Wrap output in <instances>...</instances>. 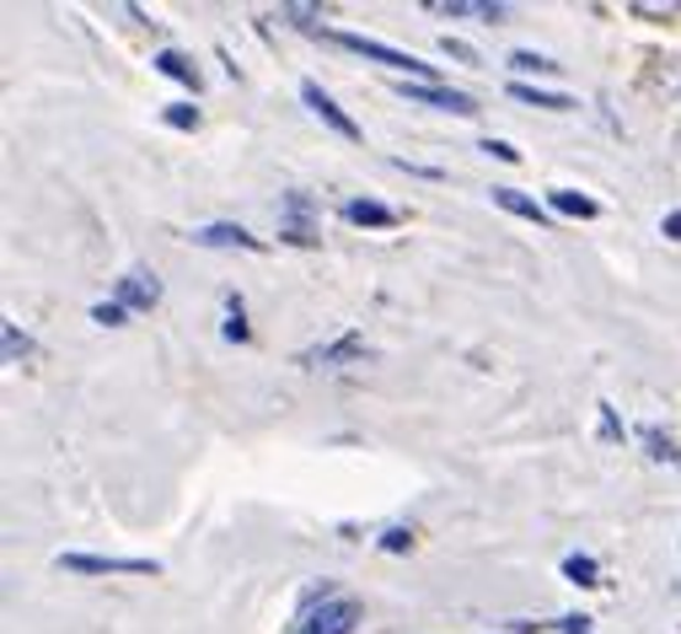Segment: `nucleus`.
<instances>
[{
  "mask_svg": "<svg viewBox=\"0 0 681 634\" xmlns=\"http://www.w3.org/2000/svg\"><path fill=\"white\" fill-rule=\"evenodd\" d=\"M360 624V602L355 597H338V592H322L301 608V624L295 634H355Z\"/></svg>",
  "mask_w": 681,
  "mask_h": 634,
  "instance_id": "nucleus-1",
  "label": "nucleus"
},
{
  "mask_svg": "<svg viewBox=\"0 0 681 634\" xmlns=\"http://www.w3.org/2000/svg\"><path fill=\"white\" fill-rule=\"evenodd\" d=\"M333 43H344L349 54H365V60H376V65H387V71H398V76H413V82L435 86V65H424V60H413V54H402V49H392V43L360 39V33H333Z\"/></svg>",
  "mask_w": 681,
  "mask_h": 634,
  "instance_id": "nucleus-2",
  "label": "nucleus"
},
{
  "mask_svg": "<svg viewBox=\"0 0 681 634\" xmlns=\"http://www.w3.org/2000/svg\"><path fill=\"white\" fill-rule=\"evenodd\" d=\"M71 576H156V559H97V554H60Z\"/></svg>",
  "mask_w": 681,
  "mask_h": 634,
  "instance_id": "nucleus-3",
  "label": "nucleus"
},
{
  "mask_svg": "<svg viewBox=\"0 0 681 634\" xmlns=\"http://www.w3.org/2000/svg\"><path fill=\"white\" fill-rule=\"evenodd\" d=\"M301 103H306V108H312V114H317V119L333 129V135H344V140H360V125H355V119H349V114H344V108H338V103H333V97H327L317 82H301Z\"/></svg>",
  "mask_w": 681,
  "mask_h": 634,
  "instance_id": "nucleus-4",
  "label": "nucleus"
},
{
  "mask_svg": "<svg viewBox=\"0 0 681 634\" xmlns=\"http://www.w3.org/2000/svg\"><path fill=\"white\" fill-rule=\"evenodd\" d=\"M114 301H119L123 312H151V307L161 301L156 275H151V269H129L119 286H114Z\"/></svg>",
  "mask_w": 681,
  "mask_h": 634,
  "instance_id": "nucleus-5",
  "label": "nucleus"
},
{
  "mask_svg": "<svg viewBox=\"0 0 681 634\" xmlns=\"http://www.w3.org/2000/svg\"><path fill=\"white\" fill-rule=\"evenodd\" d=\"M280 237H284V243H295V248H312V243H322L317 226H312V200H306V194H284Z\"/></svg>",
  "mask_w": 681,
  "mask_h": 634,
  "instance_id": "nucleus-6",
  "label": "nucleus"
},
{
  "mask_svg": "<svg viewBox=\"0 0 681 634\" xmlns=\"http://www.w3.org/2000/svg\"><path fill=\"white\" fill-rule=\"evenodd\" d=\"M199 248H247V254H263V237H252L247 226H231V221H215V226H199L194 232Z\"/></svg>",
  "mask_w": 681,
  "mask_h": 634,
  "instance_id": "nucleus-7",
  "label": "nucleus"
},
{
  "mask_svg": "<svg viewBox=\"0 0 681 634\" xmlns=\"http://www.w3.org/2000/svg\"><path fill=\"white\" fill-rule=\"evenodd\" d=\"M355 361H365L360 334H344V339H333V344H317V350L301 355V366H355Z\"/></svg>",
  "mask_w": 681,
  "mask_h": 634,
  "instance_id": "nucleus-8",
  "label": "nucleus"
},
{
  "mask_svg": "<svg viewBox=\"0 0 681 634\" xmlns=\"http://www.w3.org/2000/svg\"><path fill=\"white\" fill-rule=\"evenodd\" d=\"M402 92L413 103H430V108H445V114H478V103L467 92H451V86H424V82H402Z\"/></svg>",
  "mask_w": 681,
  "mask_h": 634,
  "instance_id": "nucleus-9",
  "label": "nucleus"
},
{
  "mask_svg": "<svg viewBox=\"0 0 681 634\" xmlns=\"http://www.w3.org/2000/svg\"><path fill=\"white\" fill-rule=\"evenodd\" d=\"M156 71H161V76H172V82H183L188 92H199V86H204L199 82V65H194L183 49H161V54H156Z\"/></svg>",
  "mask_w": 681,
  "mask_h": 634,
  "instance_id": "nucleus-10",
  "label": "nucleus"
},
{
  "mask_svg": "<svg viewBox=\"0 0 681 634\" xmlns=\"http://www.w3.org/2000/svg\"><path fill=\"white\" fill-rule=\"evenodd\" d=\"M548 205L559 215H574V221H596V215H602V205H596L591 194H580V189H553Z\"/></svg>",
  "mask_w": 681,
  "mask_h": 634,
  "instance_id": "nucleus-11",
  "label": "nucleus"
},
{
  "mask_svg": "<svg viewBox=\"0 0 681 634\" xmlns=\"http://www.w3.org/2000/svg\"><path fill=\"white\" fill-rule=\"evenodd\" d=\"M344 221H349V226H398V211H387V205H376V200H349V205H344Z\"/></svg>",
  "mask_w": 681,
  "mask_h": 634,
  "instance_id": "nucleus-12",
  "label": "nucleus"
},
{
  "mask_svg": "<svg viewBox=\"0 0 681 634\" xmlns=\"http://www.w3.org/2000/svg\"><path fill=\"white\" fill-rule=\"evenodd\" d=\"M494 205L510 215H521V221H537V226H548V211L537 205V200H526L521 189H494Z\"/></svg>",
  "mask_w": 681,
  "mask_h": 634,
  "instance_id": "nucleus-13",
  "label": "nucleus"
},
{
  "mask_svg": "<svg viewBox=\"0 0 681 634\" xmlns=\"http://www.w3.org/2000/svg\"><path fill=\"white\" fill-rule=\"evenodd\" d=\"M510 97H516V103H531V108H553V114H569V108H574V97H563V92H537V86H526V82L510 86Z\"/></svg>",
  "mask_w": 681,
  "mask_h": 634,
  "instance_id": "nucleus-14",
  "label": "nucleus"
},
{
  "mask_svg": "<svg viewBox=\"0 0 681 634\" xmlns=\"http://www.w3.org/2000/svg\"><path fill=\"white\" fill-rule=\"evenodd\" d=\"M655 92H666V97H681V54H671V60H655Z\"/></svg>",
  "mask_w": 681,
  "mask_h": 634,
  "instance_id": "nucleus-15",
  "label": "nucleus"
},
{
  "mask_svg": "<svg viewBox=\"0 0 681 634\" xmlns=\"http://www.w3.org/2000/svg\"><path fill=\"white\" fill-rule=\"evenodd\" d=\"M563 576H569L574 587H602V581H596L602 570H596V559H591V554H569V559H563Z\"/></svg>",
  "mask_w": 681,
  "mask_h": 634,
  "instance_id": "nucleus-16",
  "label": "nucleus"
},
{
  "mask_svg": "<svg viewBox=\"0 0 681 634\" xmlns=\"http://www.w3.org/2000/svg\"><path fill=\"white\" fill-rule=\"evenodd\" d=\"M220 334L231 339V344H247L252 339V329H247V307H241V297H226V329Z\"/></svg>",
  "mask_w": 681,
  "mask_h": 634,
  "instance_id": "nucleus-17",
  "label": "nucleus"
},
{
  "mask_svg": "<svg viewBox=\"0 0 681 634\" xmlns=\"http://www.w3.org/2000/svg\"><path fill=\"white\" fill-rule=\"evenodd\" d=\"M510 71H521V76H553L559 65H553L548 54H531V49H516V54H510Z\"/></svg>",
  "mask_w": 681,
  "mask_h": 634,
  "instance_id": "nucleus-18",
  "label": "nucleus"
},
{
  "mask_svg": "<svg viewBox=\"0 0 681 634\" xmlns=\"http://www.w3.org/2000/svg\"><path fill=\"white\" fill-rule=\"evenodd\" d=\"M0 339H6V361H11V366H17V361H28V355H33V339L22 334V329H17V323H0Z\"/></svg>",
  "mask_w": 681,
  "mask_h": 634,
  "instance_id": "nucleus-19",
  "label": "nucleus"
},
{
  "mask_svg": "<svg viewBox=\"0 0 681 634\" xmlns=\"http://www.w3.org/2000/svg\"><path fill=\"white\" fill-rule=\"evenodd\" d=\"M644 447H649V458H660V463H681V447L671 441V436H660L655 425L644 430Z\"/></svg>",
  "mask_w": 681,
  "mask_h": 634,
  "instance_id": "nucleus-20",
  "label": "nucleus"
},
{
  "mask_svg": "<svg viewBox=\"0 0 681 634\" xmlns=\"http://www.w3.org/2000/svg\"><path fill=\"white\" fill-rule=\"evenodd\" d=\"M172 129H199V108L194 103H166V114H161Z\"/></svg>",
  "mask_w": 681,
  "mask_h": 634,
  "instance_id": "nucleus-21",
  "label": "nucleus"
},
{
  "mask_svg": "<svg viewBox=\"0 0 681 634\" xmlns=\"http://www.w3.org/2000/svg\"><path fill=\"white\" fill-rule=\"evenodd\" d=\"M628 11H634V17H649V22H671V17H681L677 0H671V6H655V0H634Z\"/></svg>",
  "mask_w": 681,
  "mask_h": 634,
  "instance_id": "nucleus-22",
  "label": "nucleus"
},
{
  "mask_svg": "<svg viewBox=\"0 0 681 634\" xmlns=\"http://www.w3.org/2000/svg\"><path fill=\"white\" fill-rule=\"evenodd\" d=\"M123 318H129V312H123L119 301H97V307H91V323H102V329H119Z\"/></svg>",
  "mask_w": 681,
  "mask_h": 634,
  "instance_id": "nucleus-23",
  "label": "nucleus"
},
{
  "mask_svg": "<svg viewBox=\"0 0 681 634\" xmlns=\"http://www.w3.org/2000/svg\"><path fill=\"white\" fill-rule=\"evenodd\" d=\"M381 549H387V554L413 549V533H408V527H387V533H381Z\"/></svg>",
  "mask_w": 681,
  "mask_h": 634,
  "instance_id": "nucleus-24",
  "label": "nucleus"
},
{
  "mask_svg": "<svg viewBox=\"0 0 681 634\" xmlns=\"http://www.w3.org/2000/svg\"><path fill=\"white\" fill-rule=\"evenodd\" d=\"M441 49H445V54H451V60H456V65H478V54H473V43H462V39H445Z\"/></svg>",
  "mask_w": 681,
  "mask_h": 634,
  "instance_id": "nucleus-25",
  "label": "nucleus"
},
{
  "mask_svg": "<svg viewBox=\"0 0 681 634\" xmlns=\"http://www.w3.org/2000/svg\"><path fill=\"white\" fill-rule=\"evenodd\" d=\"M483 151H488V157H499V162H521V151H516L510 140H494V135L483 140Z\"/></svg>",
  "mask_w": 681,
  "mask_h": 634,
  "instance_id": "nucleus-26",
  "label": "nucleus"
},
{
  "mask_svg": "<svg viewBox=\"0 0 681 634\" xmlns=\"http://www.w3.org/2000/svg\"><path fill=\"white\" fill-rule=\"evenodd\" d=\"M280 17H290V22H295V28H312V22H317L322 11H317V6H284Z\"/></svg>",
  "mask_w": 681,
  "mask_h": 634,
  "instance_id": "nucleus-27",
  "label": "nucleus"
},
{
  "mask_svg": "<svg viewBox=\"0 0 681 634\" xmlns=\"http://www.w3.org/2000/svg\"><path fill=\"white\" fill-rule=\"evenodd\" d=\"M602 441H623V425H617V409L602 404Z\"/></svg>",
  "mask_w": 681,
  "mask_h": 634,
  "instance_id": "nucleus-28",
  "label": "nucleus"
},
{
  "mask_svg": "<svg viewBox=\"0 0 681 634\" xmlns=\"http://www.w3.org/2000/svg\"><path fill=\"white\" fill-rule=\"evenodd\" d=\"M559 634H591V619L585 613H569V619H559Z\"/></svg>",
  "mask_w": 681,
  "mask_h": 634,
  "instance_id": "nucleus-29",
  "label": "nucleus"
},
{
  "mask_svg": "<svg viewBox=\"0 0 681 634\" xmlns=\"http://www.w3.org/2000/svg\"><path fill=\"white\" fill-rule=\"evenodd\" d=\"M666 237H681V211L666 215Z\"/></svg>",
  "mask_w": 681,
  "mask_h": 634,
  "instance_id": "nucleus-30",
  "label": "nucleus"
}]
</instances>
